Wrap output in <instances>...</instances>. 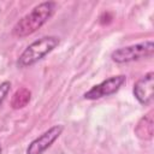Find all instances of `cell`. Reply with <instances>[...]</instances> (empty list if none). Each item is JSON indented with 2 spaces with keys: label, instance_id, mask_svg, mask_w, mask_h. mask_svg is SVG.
Segmentation results:
<instances>
[{
  "label": "cell",
  "instance_id": "obj_7",
  "mask_svg": "<svg viewBox=\"0 0 154 154\" xmlns=\"http://www.w3.org/2000/svg\"><path fill=\"white\" fill-rule=\"evenodd\" d=\"M135 135L143 141H149L153 138L154 135V119H153V111L150 109L146 113L136 124L135 126Z\"/></svg>",
  "mask_w": 154,
  "mask_h": 154
},
{
  "label": "cell",
  "instance_id": "obj_8",
  "mask_svg": "<svg viewBox=\"0 0 154 154\" xmlns=\"http://www.w3.org/2000/svg\"><path fill=\"white\" fill-rule=\"evenodd\" d=\"M30 97H31V93L26 89V88H20L18 89L13 97H12V101H11V106L12 108L14 109H18V108H23L28 105V102L30 101Z\"/></svg>",
  "mask_w": 154,
  "mask_h": 154
},
{
  "label": "cell",
  "instance_id": "obj_4",
  "mask_svg": "<svg viewBox=\"0 0 154 154\" xmlns=\"http://www.w3.org/2000/svg\"><path fill=\"white\" fill-rule=\"evenodd\" d=\"M125 82H126V76L125 75L111 76V77L103 79L102 82H100L99 84L93 85L89 90H87L83 94V99H85V100H99L101 97L113 95L123 87V84Z\"/></svg>",
  "mask_w": 154,
  "mask_h": 154
},
{
  "label": "cell",
  "instance_id": "obj_5",
  "mask_svg": "<svg viewBox=\"0 0 154 154\" xmlns=\"http://www.w3.org/2000/svg\"><path fill=\"white\" fill-rule=\"evenodd\" d=\"M64 126L61 124H57L47 129L45 132L34 138L29 146L26 147L25 154H43L63 134Z\"/></svg>",
  "mask_w": 154,
  "mask_h": 154
},
{
  "label": "cell",
  "instance_id": "obj_1",
  "mask_svg": "<svg viewBox=\"0 0 154 154\" xmlns=\"http://www.w3.org/2000/svg\"><path fill=\"white\" fill-rule=\"evenodd\" d=\"M55 8L57 2L54 1L40 2L13 25L12 35L18 38H23L34 34L52 18L55 12Z\"/></svg>",
  "mask_w": 154,
  "mask_h": 154
},
{
  "label": "cell",
  "instance_id": "obj_9",
  "mask_svg": "<svg viewBox=\"0 0 154 154\" xmlns=\"http://www.w3.org/2000/svg\"><path fill=\"white\" fill-rule=\"evenodd\" d=\"M10 90H11V82L10 81H2L0 83V106L5 101V99L8 95Z\"/></svg>",
  "mask_w": 154,
  "mask_h": 154
},
{
  "label": "cell",
  "instance_id": "obj_3",
  "mask_svg": "<svg viewBox=\"0 0 154 154\" xmlns=\"http://www.w3.org/2000/svg\"><path fill=\"white\" fill-rule=\"evenodd\" d=\"M153 53H154V42L153 40H147L143 42H138L135 45L114 49L111 53V59L117 64H126V63L150 58Z\"/></svg>",
  "mask_w": 154,
  "mask_h": 154
},
{
  "label": "cell",
  "instance_id": "obj_6",
  "mask_svg": "<svg viewBox=\"0 0 154 154\" xmlns=\"http://www.w3.org/2000/svg\"><path fill=\"white\" fill-rule=\"evenodd\" d=\"M132 94L135 99L143 106H148L152 103L154 97V72L149 71L141 78H138L134 87Z\"/></svg>",
  "mask_w": 154,
  "mask_h": 154
},
{
  "label": "cell",
  "instance_id": "obj_10",
  "mask_svg": "<svg viewBox=\"0 0 154 154\" xmlns=\"http://www.w3.org/2000/svg\"><path fill=\"white\" fill-rule=\"evenodd\" d=\"M1 152H2V147H1V143H0V154H1Z\"/></svg>",
  "mask_w": 154,
  "mask_h": 154
},
{
  "label": "cell",
  "instance_id": "obj_2",
  "mask_svg": "<svg viewBox=\"0 0 154 154\" xmlns=\"http://www.w3.org/2000/svg\"><path fill=\"white\" fill-rule=\"evenodd\" d=\"M59 43H60V38L54 35H46L32 41L30 45L25 47V49L17 58L16 61L17 67L26 69L35 65L46 55H48L51 52H53L59 46Z\"/></svg>",
  "mask_w": 154,
  "mask_h": 154
}]
</instances>
